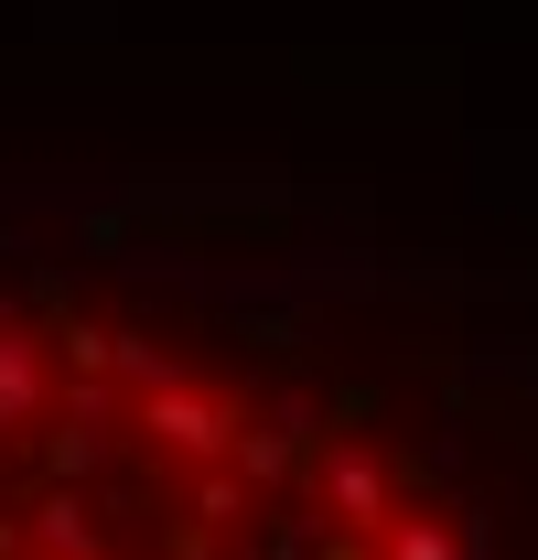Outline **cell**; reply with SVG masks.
I'll use <instances>...</instances> for the list:
<instances>
[{"label": "cell", "instance_id": "obj_1", "mask_svg": "<svg viewBox=\"0 0 538 560\" xmlns=\"http://www.w3.org/2000/svg\"><path fill=\"white\" fill-rule=\"evenodd\" d=\"M140 431H151L162 453H184V464H215V453H237V420L215 410L204 388H184V377L140 388Z\"/></svg>", "mask_w": 538, "mask_h": 560}, {"label": "cell", "instance_id": "obj_7", "mask_svg": "<svg viewBox=\"0 0 538 560\" xmlns=\"http://www.w3.org/2000/svg\"><path fill=\"white\" fill-rule=\"evenodd\" d=\"M55 346H66V366H86V377L119 366V335H108V324H75V313H55Z\"/></svg>", "mask_w": 538, "mask_h": 560}, {"label": "cell", "instance_id": "obj_6", "mask_svg": "<svg viewBox=\"0 0 538 560\" xmlns=\"http://www.w3.org/2000/svg\"><path fill=\"white\" fill-rule=\"evenodd\" d=\"M388 560H464V528H442V517H388Z\"/></svg>", "mask_w": 538, "mask_h": 560}, {"label": "cell", "instance_id": "obj_8", "mask_svg": "<svg viewBox=\"0 0 538 560\" xmlns=\"http://www.w3.org/2000/svg\"><path fill=\"white\" fill-rule=\"evenodd\" d=\"M195 517H204V528H237V517H248V475H204V486H195Z\"/></svg>", "mask_w": 538, "mask_h": 560}, {"label": "cell", "instance_id": "obj_10", "mask_svg": "<svg viewBox=\"0 0 538 560\" xmlns=\"http://www.w3.org/2000/svg\"><path fill=\"white\" fill-rule=\"evenodd\" d=\"M464 560H495V528L484 517H464Z\"/></svg>", "mask_w": 538, "mask_h": 560}, {"label": "cell", "instance_id": "obj_5", "mask_svg": "<svg viewBox=\"0 0 538 560\" xmlns=\"http://www.w3.org/2000/svg\"><path fill=\"white\" fill-rule=\"evenodd\" d=\"M33 550H44V560H97V517H86V495H75V486H44V495H33Z\"/></svg>", "mask_w": 538, "mask_h": 560}, {"label": "cell", "instance_id": "obj_2", "mask_svg": "<svg viewBox=\"0 0 538 560\" xmlns=\"http://www.w3.org/2000/svg\"><path fill=\"white\" fill-rule=\"evenodd\" d=\"M324 506L344 528H388V464L377 453H324Z\"/></svg>", "mask_w": 538, "mask_h": 560}, {"label": "cell", "instance_id": "obj_3", "mask_svg": "<svg viewBox=\"0 0 538 560\" xmlns=\"http://www.w3.org/2000/svg\"><path fill=\"white\" fill-rule=\"evenodd\" d=\"M302 442H313V399H280L269 431H237V475H248V486H280V475L302 464Z\"/></svg>", "mask_w": 538, "mask_h": 560}, {"label": "cell", "instance_id": "obj_4", "mask_svg": "<svg viewBox=\"0 0 538 560\" xmlns=\"http://www.w3.org/2000/svg\"><path fill=\"white\" fill-rule=\"evenodd\" d=\"M44 399H55V377H44V335H11V324H0V431H22Z\"/></svg>", "mask_w": 538, "mask_h": 560}, {"label": "cell", "instance_id": "obj_9", "mask_svg": "<svg viewBox=\"0 0 538 560\" xmlns=\"http://www.w3.org/2000/svg\"><path fill=\"white\" fill-rule=\"evenodd\" d=\"M119 377H130V388H162V377H173V355L140 346V335H119Z\"/></svg>", "mask_w": 538, "mask_h": 560}]
</instances>
